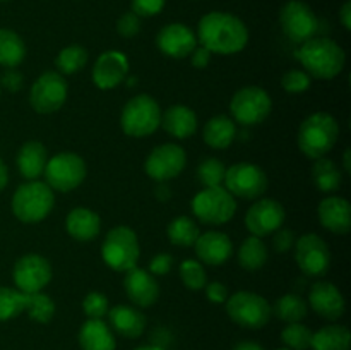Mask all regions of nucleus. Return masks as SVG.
Listing matches in <instances>:
<instances>
[{
	"label": "nucleus",
	"instance_id": "nucleus-20",
	"mask_svg": "<svg viewBox=\"0 0 351 350\" xmlns=\"http://www.w3.org/2000/svg\"><path fill=\"white\" fill-rule=\"evenodd\" d=\"M308 302L314 312L328 321H336L345 314V299L331 281H317L308 292Z\"/></svg>",
	"mask_w": 351,
	"mask_h": 350
},
{
	"label": "nucleus",
	"instance_id": "nucleus-22",
	"mask_svg": "<svg viewBox=\"0 0 351 350\" xmlns=\"http://www.w3.org/2000/svg\"><path fill=\"white\" fill-rule=\"evenodd\" d=\"M195 254L199 259L211 266H219L226 263L232 257L233 244L226 233L209 230V232L201 233L194 244Z\"/></svg>",
	"mask_w": 351,
	"mask_h": 350
},
{
	"label": "nucleus",
	"instance_id": "nucleus-34",
	"mask_svg": "<svg viewBox=\"0 0 351 350\" xmlns=\"http://www.w3.org/2000/svg\"><path fill=\"white\" fill-rule=\"evenodd\" d=\"M273 312L276 314L278 319L285 323H300L302 319H305L308 312V305L300 295L297 294H287L283 297H280L274 304Z\"/></svg>",
	"mask_w": 351,
	"mask_h": 350
},
{
	"label": "nucleus",
	"instance_id": "nucleus-54",
	"mask_svg": "<svg viewBox=\"0 0 351 350\" xmlns=\"http://www.w3.org/2000/svg\"><path fill=\"white\" fill-rule=\"evenodd\" d=\"M160 187H158V191H156V196H158V198H160V199H163V201H165V199H168V198H170V191H168V187H167V185H165V182H160Z\"/></svg>",
	"mask_w": 351,
	"mask_h": 350
},
{
	"label": "nucleus",
	"instance_id": "nucleus-12",
	"mask_svg": "<svg viewBox=\"0 0 351 350\" xmlns=\"http://www.w3.org/2000/svg\"><path fill=\"white\" fill-rule=\"evenodd\" d=\"M280 24L283 33L293 43H304L315 36L319 21L311 5L302 0H290L280 10Z\"/></svg>",
	"mask_w": 351,
	"mask_h": 350
},
{
	"label": "nucleus",
	"instance_id": "nucleus-28",
	"mask_svg": "<svg viewBox=\"0 0 351 350\" xmlns=\"http://www.w3.org/2000/svg\"><path fill=\"white\" fill-rule=\"evenodd\" d=\"M48 161L47 148L40 141H27L17 153V168L27 180H38L45 172Z\"/></svg>",
	"mask_w": 351,
	"mask_h": 350
},
{
	"label": "nucleus",
	"instance_id": "nucleus-7",
	"mask_svg": "<svg viewBox=\"0 0 351 350\" xmlns=\"http://www.w3.org/2000/svg\"><path fill=\"white\" fill-rule=\"evenodd\" d=\"M192 213L206 225H223L235 216V196L230 194L223 185L206 187L192 199Z\"/></svg>",
	"mask_w": 351,
	"mask_h": 350
},
{
	"label": "nucleus",
	"instance_id": "nucleus-39",
	"mask_svg": "<svg viewBox=\"0 0 351 350\" xmlns=\"http://www.w3.org/2000/svg\"><path fill=\"white\" fill-rule=\"evenodd\" d=\"M312 335L314 331L308 326L302 323H290L281 331V342L290 350H308L312 345Z\"/></svg>",
	"mask_w": 351,
	"mask_h": 350
},
{
	"label": "nucleus",
	"instance_id": "nucleus-23",
	"mask_svg": "<svg viewBox=\"0 0 351 350\" xmlns=\"http://www.w3.org/2000/svg\"><path fill=\"white\" fill-rule=\"evenodd\" d=\"M319 222L329 232L345 235L351 229V206L345 198L331 196L322 199L317 209Z\"/></svg>",
	"mask_w": 351,
	"mask_h": 350
},
{
	"label": "nucleus",
	"instance_id": "nucleus-11",
	"mask_svg": "<svg viewBox=\"0 0 351 350\" xmlns=\"http://www.w3.org/2000/svg\"><path fill=\"white\" fill-rule=\"evenodd\" d=\"M223 184L232 196L243 199H257L266 192L267 175L257 165L240 161V163L226 168Z\"/></svg>",
	"mask_w": 351,
	"mask_h": 350
},
{
	"label": "nucleus",
	"instance_id": "nucleus-31",
	"mask_svg": "<svg viewBox=\"0 0 351 350\" xmlns=\"http://www.w3.org/2000/svg\"><path fill=\"white\" fill-rule=\"evenodd\" d=\"M26 57V45L23 38L12 30L0 27V65L14 69Z\"/></svg>",
	"mask_w": 351,
	"mask_h": 350
},
{
	"label": "nucleus",
	"instance_id": "nucleus-42",
	"mask_svg": "<svg viewBox=\"0 0 351 350\" xmlns=\"http://www.w3.org/2000/svg\"><path fill=\"white\" fill-rule=\"evenodd\" d=\"M82 311L88 319H103L108 314V299L101 292H89L82 301Z\"/></svg>",
	"mask_w": 351,
	"mask_h": 350
},
{
	"label": "nucleus",
	"instance_id": "nucleus-2",
	"mask_svg": "<svg viewBox=\"0 0 351 350\" xmlns=\"http://www.w3.org/2000/svg\"><path fill=\"white\" fill-rule=\"evenodd\" d=\"M297 57L305 72L315 79H332L343 71L345 50L331 38H311L298 48Z\"/></svg>",
	"mask_w": 351,
	"mask_h": 350
},
{
	"label": "nucleus",
	"instance_id": "nucleus-4",
	"mask_svg": "<svg viewBox=\"0 0 351 350\" xmlns=\"http://www.w3.org/2000/svg\"><path fill=\"white\" fill-rule=\"evenodd\" d=\"M55 194L47 182L29 180L19 185L12 196V211L23 223H40L50 215Z\"/></svg>",
	"mask_w": 351,
	"mask_h": 350
},
{
	"label": "nucleus",
	"instance_id": "nucleus-5",
	"mask_svg": "<svg viewBox=\"0 0 351 350\" xmlns=\"http://www.w3.org/2000/svg\"><path fill=\"white\" fill-rule=\"evenodd\" d=\"M141 256L139 240L130 226H113L101 246V257L112 270L127 273L137 266Z\"/></svg>",
	"mask_w": 351,
	"mask_h": 350
},
{
	"label": "nucleus",
	"instance_id": "nucleus-55",
	"mask_svg": "<svg viewBox=\"0 0 351 350\" xmlns=\"http://www.w3.org/2000/svg\"><path fill=\"white\" fill-rule=\"evenodd\" d=\"M350 148H346L345 150V154H343V165H345V170L346 174H350L351 172V158H350Z\"/></svg>",
	"mask_w": 351,
	"mask_h": 350
},
{
	"label": "nucleus",
	"instance_id": "nucleus-41",
	"mask_svg": "<svg viewBox=\"0 0 351 350\" xmlns=\"http://www.w3.org/2000/svg\"><path fill=\"white\" fill-rule=\"evenodd\" d=\"M180 278L184 285L191 290H201L208 283V275L199 261L185 259L180 264Z\"/></svg>",
	"mask_w": 351,
	"mask_h": 350
},
{
	"label": "nucleus",
	"instance_id": "nucleus-48",
	"mask_svg": "<svg viewBox=\"0 0 351 350\" xmlns=\"http://www.w3.org/2000/svg\"><path fill=\"white\" fill-rule=\"evenodd\" d=\"M204 288L209 302H213V304H223V302H226V299H228V288H226L221 281L206 283Z\"/></svg>",
	"mask_w": 351,
	"mask_h": 350
},
{
	"label": "nucleus",
	"instance_id": "nucleus-57",
	"mask_svg": "<svg viewBox=\"0 0 351 350\" xmlns=\"http://www.w3.org/2000/svg\"><path fill=\"white\" fill-rule=\"evenodd\" d=\"M276 350H290V349H287V347H283V349H276Z\"/></svg>",
	"mask_w": 351,
	"mask_h": 350
},
{
	"label": "nucleus",
	"instance_id": "nucleus-14",
	"mask_svg": "<svg viewBox=\"0 0 351 350\" xmlns=\"http://www.w3.org/2000/svg\"><path fill=\"white\" fill-rule=\"evenodd\" d=\"M295 261L308 277H322L331 266V250L317 233H305L295 244Z\"/></svg>",
	"mask_w": 351,
	"mask_h": 350
},
{
	"label": "nucleus",
	"instance_id": "nucleus-47",
	"mask_svg": "<svg viewBox=\"0 0 351 350\" xmlns=\"http://www.w3.org/2000/svg\"><path fill=\"white\" fill-rule=\"evenodd\" d=\"M171 264H173V257H171L170 254L168 253L156 254L149 263V273L163 277V275H167L168 271L171 270Z\"/></svg>",
	"mask_w": 351,
	"mask_h": 350
},
{
	"label": "nucleus",
	"instance_id": "nucleus-15",
	"mask_svg": "<svg viewBox=\"0 0 351 350\" xmlns=\"http://www.w3.org/2000/svg\"><path fill=\"white\" fill-rule=\"evenodd\" d=\"M187 163V154L178 144L167 143L154 148L144 163V170L153 180L168 182L178 177Z\"/></svg>",
	"mask_w": 351,
	"mask_h": 350
},
{
	"label": "nucleus",
	"instance_id": "nucleus-58",
	"mask_svg": "<svg viewBox=\"0 0 351 350\" xmlns=\"http://www.w3.org/2000/svg\"><path fill=\"white\" fill-rule=\"evenodd\" d=\"M0 2H5V0H0Z\"/></svg>",
	"mask_w": 351,
	"mask_h": 350
},
{
	"label": "nucleus",
	"instance_id": "nucleus-27",
	"mask_svg": "<svg viewBox=\"0 0 351 350\" xmlns=\"http://www.w3.org/2000/svg\"><path fill=\"white\" fill-rule=\"evenodd\" d=\"M65 229L72 239L79 242H88L98 237L101 230V220L98 213H95L89 208H74L67 215L65 220Z\"/></svg>",
	"mask_w": 351,
	"mask_h": 350
},
{
	"label": "nucleus",
	"instance_id": "nucleus-8",
	"mask_svg": "<svg viewBox=\"0 0 351 350\" xmlns=\"http://www.w3.org/2000/svg\"><path fill=\"white\" fill-rule=\"evenodd\" d=\"M226 312L233 323L249 329L264 328L273 316V309L263 295L247 290L226 299Z\"/></svg>",
	"mask_w": 351,
	"mask_h": 350
},
{
	"label": "nucleus",
	"instance_id": "nucleus-16",
	"mask_svg": "<svg viewBox=\"0 0 351 350\" xmlns=\"http://www.w3.org/2000/svg\"><path fill=\"white\" fill-rule=\"evenodd\" d=\"M14 283L24 294L43 292L51 280V264L40 254H26L14 264Z\"/></svg>",
	"mask_w": 351,
	"mask_h": 350
},
{
	"label": "nucleus",
	"instance_id": "nucleus-26",
	"mask_svg": "<svg viewBox=\"0 0 351 350\" xmlns=\"http://www.w3.org/2000/svg\"><path fill=\"white\" fill-rule=\"evenodd\" d=\"M161 126L170 136L177 139H187L197 130V115L185 105H171L161 113Z\"/></svg>",
	"mask_w": 351,
	"mask_h": 350
},
{
	"label": "nucleus",
	"instance_id": "nucleus-6",
	"mask_svg": "<svg viewBox=\"0 0 351 350\" xmlns=\"http://www.w3.org/2000/svg\"><path fill=\"white\" fill-rule=\"evenodd\" d=\"M120 124L127 136L147 137L161 126V108L149 95H137L125 103Z\"/></svg>",
	"mask_w": 351,
	"mask_h": 350
},
{
	"label": "nucleus",
	"instance_id": "nucleus-9",
	"mask_svg": "<svg viewBox=\"0 0 351 350\" xmlns=\"http://www.w3.org/2000/svg\"><path fill=\"white\" fill-rule=\"evenodd\" d=\"M86 172V163L79 154L58 153L47 161L43 175L51 191L71 192L84 182Z\"/></svg>",
	"mask_w": 351,
	"mask_h": 350
},
{
	"label": "nucleus",
	"instance_id": "nucleus-43",
	"mask_svg": "<svg viewBox=\"0 0 351 350\" xmlns=\"http://www.w3.org/2000/svg\"><path fill=\"white\" fill-rule=\"evenodd\" d=\"M311 75L305 71H298V69H291L287 74L281 78V86L290 95H300L311 88Z\"/></svg>",
	"mask_w": 351,
	"mask_h": 350
},
{
	"label": "nucleus",
	"instance_id": "nucleus-36",
	"mask_svg": "<svg viewBox=\"0 0 351 350\" xmlns=\"http://www.w3.org/2000/svg\"><path fill=\"white\" fill-rule=\"evenodd\" d=\"M26 309L31 321L40 323V325H47L53 319L55 316V302L50 295L43 294V292H34V294H26Z\"/></svg>",
	"mask_w": 351,
	"mask_h": 350
},
{
	"label": "nucleus",
	"instance_id": "nucleus-17",
	"mask_svg": "<svg viewBox=\"0 0 351 350\" xmlns=\"http://www.w3.org/2000/svg\"><path fill=\"white\" fill-rule=\"evenodd\" d=\"M285 208L276 199H259L249 208L245 215V225L256 237H266L283 226Z\"/></svg>",
	"mask_w": 351,
	"mask_h": 350
},
{
	"label": "nucleus",
	"instance_id": "nucleus-37",
	"mask_svg": "<svg viewBox=\"0 0 351 350\" xmlns=\"http://www.w3.org/2000/svg\"><path fill=\"white\" fill-rule=\"evenodd\" d=\"M88 64V50L81 45H71L58 51L55 58V65L58 69V74H75L82 71Z\"/></svg>",
	"mask_w": 351,
	"mask_h": 350
},
{
	"label": "nucleus",
	"instance_id": "nucleus-3",
	"mask_svg": "<svg viewBox=\"0 0 351 350\" xmlns=\"http://www.w3.org/2000/svg\"><path fill=\"white\" fill-rule=\"evenodd\" d=\"M339 137V124L331 113L315 112L302 122L297 143L302 153L312 160L324 158L336 146Z\"/></svg>",
	"mask_w": 351,
	"mask_h": 350
},
{
	"label": "nucleus",
	"instance_id": "nucleus-51",
	"mask_svg": "<svg viewBox=\"0 0 351 350\" xmlns=\"http://www.w3.org/2000/svg\"><path fill=\"white\" fill-rule=\"evenodd\" d=\"M339 21H341L343 27H345L346 31L351 30V2L343 3L341 10H339Z\"/></svg>",
	"mask_w": 351,
	"mask_h": 350
},
{
	"label": "nucleus",
	"instance_id": "nucleus-25",
	"mask_svg": "<svg viewBox=\"0 0 351 350\" xmlns=\"http://www.w3.org/2000/svg\"><path fill=\"white\" fill-rule=\"evenodd\" d=\"M81 350H115L117 340L103 319H88L77 333Z\"/></svg>",
	"mask_w": 351,
	"mask_h": 350
},
{
	"label": "nucleus",
	"instance_id": "nucleus-13",
	"mask_svg": "<svg viewBox=\"0 0 351 350\" xmlns=\"http://www.w3.org/2000/svg\"><path fill=\"white\" fill-rule=\"evenodd\" d=\"M67 91L69 86L64 75L55 71H48L41 74L31 86L29 103L34 112L53 113L64 106Z\"/></svg>",
	"mask_w": 351,
	"mask_h": 350
},
{
	"label": "nucleus",
	"instance_id": "nucleus-29",
	"mask_svg": "<svg viewBox=\"0 0 351 350\" xmlns=\"http://www.w3.org/2000/svg\"><path fill=\"white\" fill-rule=\"evenodd\" d=\"M206 144L213 150H226L237 137V127L230 117L216 115L206 122L202 129Z\"/></svg>",
	"mask_w": 351,
	"mask_h": 350
},
{
	"label": "nucleus",
	"instance_id": "nucleus-40",
	"mask_svg": "<svg viewBox=\"0 0 351 350\" xmlns=\"http://www.w3.org/2000/svg\"><path fill=\"white\" fill-rule=\"evenodd\" d=\"M226 167L218 158H206L197 167V177L204 187H218L225 180Z\"/></svg>",
	"mask_w": 351,
	"mask_h": 350
},
{
	"label": "nucleus",
	"instance_id": "nucleus-32",
	"mask_svg": "<svg viewBox=\"0 0 351 350\" xmlns=\"http://www.w3.org/2000/svg\"><path fill=\"white\" fill-rule=\"evenodd\" d=\"M312 178L321 192H335L341 187L343 175L336 163L329 158H319L312 167Z\"/></svg>",
	"mask_w": 351,
	"mask_h": 350
},
{
	"label": "nucleus",
	"instance_id": "nucleus-21",
	"mask_svg": "<svg viewBox=\"0 0 351 350\" xmlns=\"http://www.w3.org/2000/svg\"><path fill=\"white\" fill-rule=\"evenodd\" d=\"M123 287H125L130 301L139 307H149L160 297V285H158L154 275L139 266L127 271Z\"/></svg>",
	"mask_w": 351,
	"mask_h": 350
},
{
	"label": "nucleus",
	"instance_id": "nucleus-24",
	"mask_svg": "<svg viewBox=\"0 0 351 350\" xmlns=\"http://www.w3.org/2000/svg\"><path fill=\"white\" fill-rule=\"evenodd\" d=\"M106 316H108L110 326L125 338H139L146 329V318L139 309L132 307V305H115V307L108 309Z\"/></svg>",
	"mask_w": 351,
	"mask_h": 350
},
{
	"label": "nucleus",
	"instance_id": "nucleus-52",
	"mask_svg": "<svg viewBox=\"0 0 351 350\" xmlns=\"http://www.w3.org/2000/svg\"><path fill=\"white\" fill-rule=\"evenodd\" d=\"M233 350H264V347L256 342H240L233 347Z\"/></svg>",
	"mask_w": 351,
	"mask_h": 350
},
{
	"label": "nucleus",
	"instance_id": "nucleus-10",
	"mask_svg": "<svg viewBox=\"0 0 351 350\" xmlns=\"http://www.w3.org/2000/svg\"><path fill=\"white\" fill-rule=\"evenodd\" d=\"M233 119L242 126H256L264 122L273 110V100L266 89L247 86L239 89L230 102Z\"/></svg>",
	"mask_w": 351,
	"mask_h": 350
},
{
	"label": "nucleus",
	"instance_id": "nucleus-33",
	"mask_svg": "<svg viewBox=\"0 0 351 350\" xmlns=\"http://www.w3.org/2000/svg\"><path fill=\"white\" fill-rule=\"evenodd\" d=\"M267 247L261 237L250 235L239 249V264L247 271H257L266 264Z\"/></svg>",
	"mask_w": 351,
	"mask_h": 350
},
{
	"label": "nucleus",
	"instance_id": "nucleus-1",
	"mask_svg": "<svg viewBox=\"0 0 351 350\" xmlns=\"http://www.w3.org/2000/svg\"><path fill=\"white\" fill-rule=\"evenodd\" d=\"M197 41L211 54L233 55L245 48L249 30L240 17L228 12H209L201 17L197 26Z\"/></svg>",
	"mask_w": 351,
	"mask_h": 350
},
{
	"label": "nucleus",
	"instance_id": "nucleus-45",
	"mask_svg": "<svg viewBox=\"0 0 351 350\" xmlns=\"http://www.w3.org/2000/svg\"><path fill=\"white\" fill-rule=\"evenodd\" d=\"M167 0H130L132 12L139 17H153L163 10Z\"/></svg>",
	"mask_w": 351,
	"mask_h": 350
},
{
	"label": "nucleus",
	"instance_id": "nucleus-49",
	"mask_svg": "<svg viewBox=\"0 0 351 350\" xmlns=\"http://www.w3.org/2000/svg\"><path fill=\"white\" fill-rule=\"evenodd\" d=\"M23 82H24L23 74L17 72L16 69H9V71L2 75L0 84H2L5 89H9L10 93H17L21 88H23Z\"/></svg>",
	"mask_w": 351,
	"mask_h": 350
},
{
	"label": "nucleus",
	"instance_id": "nucleus-18",
	"mask_svg": "<svg viewBox=\"0 0 351 350\" xmlns=\"http://www.w3.org/2000/svg\"><path fill=\"white\" fill-rule=\"evenodd\" d=\"M156 45L167 57L185 58L197 47V36L185 24L171 23L161 27L156 36Z\"/></svg>",
	"mask_w": 351,
	"mask_h": 350
},
{
	"label": "nucleus",
	"instance_id": "nucleus-35",
	"mask_svg": "<svg viewBox=\"0 0 351 350\" xmlns=\"http://www.w3.org/2000/svg\"><path fill=\"white\" fill-rule=\"evenodd\" d=\"M167 232L170 242L178 247L194 246L197 237L201 235V230H199L197 223L192 218H189V216H177L175 220H171Z\"/></svg>",
	"mask_w": 351,
	"mask_h": 350
},
{
	"label": "nucleus",
	"instance_id": "nucleus-46",
	"mask_svg": "<svg viewBox=\"0 0 351 350\" xmlns=\"http://www.w3.org/2000/svg\"><path fill=\"white\" fill-rule=\"evenodd\" d=\"M295 244V233L291 232L290 229H278L274 232V239H273V246L278 253H287L288 249H291Z\"/></svg>",
	"mask_w": 351,
	"mask_h": 350
},
{
	"label": "nucleus",
	"instance_id": "nucleus-19",
	"mask_svg": "<svg viewBox=\"0 0 351 350\" xmlns=\"http://www.w3.org/2000/svg\"><path fill=\"white\" fill-rule=\"evenodd\" d=\"M129 72V60L119 50H108L98 57L93 67V82L99 89H113L123 82Z\"/></svg>",
	"mask_w": 351,
	"mask_h": 350
},
{
	"label": "nucleus",
	"instance_id": "nucleus-50",
	"mask_svg": "<svg viewBox=\"0 0 351 350\" xmlns=\"http://www.w3.org/2000/svg\"><path fill=\"white\" fill-rule=\"evenodd\" d=\"M211 51L208 50V48L204 47H195L194 50H192L191 54V60H192V65H194L195 69H204L208 67V64L211 62Z\"/></svg>",
	"mask_w": 351,
	"mask_h": 350
},
{
	"label": "nucleus",
	"instance_id": "nucleus-56",
	"mask_svg": "<svg viewBox=\"0 0 351 350\" xmlns=\"http://www.w3.org/2000/svg\"><path fill=\"white\" fill-rule=\"evenodd\" d=\"M134 350H165L163 347H160V345H141V347H137V349H134Z\"/></svg>",
	"mask_w": 351,
	"mask_h": 350
},
{
	"label": "nucleus",
	"instance_id": "nucleus-53",
	"mask_svg": "<svg viewBox=\"0 0 351 350\" xmlns=\"http://www.w3.org/2000/svg\"><path fill=\"white\" fill-rule=\"evenodd\" d=\"M7 182H9V172H7L5 163L0 160V191H3V189H5Z\"/></svg>",
	"mask_w": 351,
	"mask_h": 350
},
{
	"label": "nucleus",
	"instance_id": "nucleus-38",
	"mask_svg": "<svg viewBox=\"0 0 351 350\" xmlns=\"http://www.w3.org/2000/svg\"><path fill=\"white\" fill-rule=\"evenodd\" d=\"M27 295L17 288L0 287V321L17 318L26 309Z\"/></svg>",
	"mask_w": 351,
	"mask_h": 350
},
{
	"label": "nucleus",
	"instance_id": "nucleus-44",
	"mask_svg": "<svg viewBox=\"0 0 351 350\" xmlns=\"http://www.w3.org/2000/svg\"><path fill=\"white\" fill-rule=\"evenodd\" d=\"M117 31L123 38H134L141 31V17L137 14H134L132 10L125 12L117 21Z\"/></svg>",
	"mask_w": 351,
	"mask_h": 350
},
{
	"label": "nucleus",
	"instance_id": "nucleus-30",
	"mask_svg": "<svg viewBox=\"0 0 351 350\" xmlns=\"http://www.w3.org/2000/svg\"><path fill=\"white\" fill-rule=\"evenodd\" d=\"M351 333L346 326L329 325L312 335V350H350Z\"/></svg>",
	"mask_w": 351,
	"mask_h": 350
}]
</instances>
